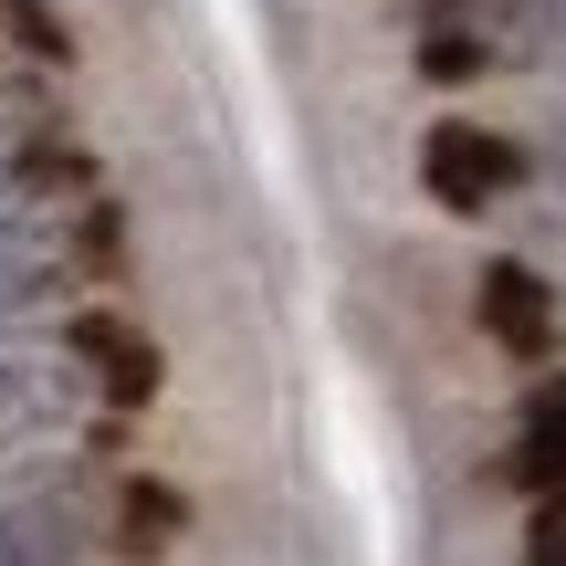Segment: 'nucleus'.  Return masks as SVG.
I'll return each mask as SVG.
<instances>
[{"mask_svg":"<svg viewBox=\"0 0 566 566\" xmlns=\"http://www.w3.org/2000/svg\"><path fill=\"white\" fill-rule=\"evenodd\" d=\"M514 168H525V158H514L493 126H430V137H420V179H430V200H441V210H483V200H504Z\"/></svg>","mask_w":566,"mask_h":566,"instance_id":"obj_1","label":"nucleus"},{"mask_svg":"<svg viewBox=\"0 0 566 566\" xmlns=\"http://www.w3.org/2000/svg\"><path fill=\"white\" fill-rule=\"evenodd\" d=\"M84 546V504L74 483L32 472V483H0V566H63Z\"/></svg>","mask_w":566,"mask_h":566,"instance_id":"obj_2","label":"nucleus"},{"mask_svg":"<svg viewBox=\"0 0 566 566\" xmlns=\"http://www.w3.org/2000/svg\"><path fill=\"white\" fill-rule=\"evenodd\" d=\"M53 283H63V252H53V231L32 221V189L0 179V336H11Z\"/></svg>","mask_w":566,"mask_h":566,"instance_id":"obj_3","label":"nucleus"},{"mask_svg":"<svg viewBox=\"0 0 566 566\" xmlns=\"http://www.w3.org/2000/svg\"><path fill=\"white\" fill-rule=\"evenodd\" d=\"M462 32L483 42V63H566V0H462Z\"/></svg>","mask_w":566,"mask_h":566,"instance_id":"obj_4","label":"nucleus"},{"mask_svg":"<svg viewBox=\"0 0 566 566\" xmlns=\"http://www.w3.org/2000/svg\"><path fill=\"white\" fill-rule=\"evenodd\" d=\"M74 357L95 367V388L116 409H147V399H158V346H147L126 315H74Z\"/></svg>","mask_w":566,"mask_h":566,"instance_id":"obj_5","label":"nucleus"},{"mask_svg":"<svg viewBox=\"0 0 566 566\" xmlns=\"http://www.w3.org/2000/svg\"><path fill=\"white\" fill-rule=\"evenodd\" d=\"M483 325L514 346V357H546V346H556V294L525 263H493L483 273Z\"/></svg>","mask_w":566,"mask_h":566,"instance_id":"obj_6","label":"nucleus"},{"mask_svg":"<svg viewBox=\"0 0 566 566\" xmlns=\"http://www.w3.org/2000/svg\"><path fill=\"white\" fill-rule=\"evenodd\" d=\"M514 483H525V493H566V378L525 399V441H514Z\"/></svg>","mask_w":566,"mask_h":566,"instance_id":"obj_7","label":"nucleus"},{"mask_svg":"<svg viewBox=\"0 0 566 566\" xmlns=\"http://www.w3.org/2000/svg\"><path fill=\"white\" fill-rule=\"evenodd\" d=\"M42 420H53V367L21 357V346H0V451H21Z\"/></svg>","mask_w":566,"mask_h":566,"instance_id":"obj_8","label":"nucleus"},{"mask_svg":"<svg viewBox=\"0 0 566 566\" xmlns=\"http://www.w3.org/2000/svg\"><path fill=\"white\" fill-rule=\"evenodd\" d=\"M126 546H137V556H158L168 546V535H179V493H168V483H126Z\"/></svg>","mask_w":566,"mask_h":566,"instance_id":"obj_9","label":"nucleus"},{"mask_svg":"<svg viewBox=\"0 0 566 566\" xmlns=\"http://www.w3.org/2000/svg\"><path fill=\"white\" fill-rule=\"evenodd\" d=\"M420 74H430V84H472V74H493V63H483V42H472L462 21H430V42H420Z\"/></svg>","mask_w":566,"mask_h":566,"instance_id":"obj_10","label":"nucleus"},{"mask_svg":"<svg viewBox=\"0 0 566 566\" xmlns=\"http://www.w3.org/2000/svg\"><path fill=\"white\" fill-rule=\"evenodd\" d=\"M0 21H11V42H21L32 63H74V32H63L42 0H0Z\"/></svg>","mask_w":566,"mask_h":566,"instance_id":"obj_11","label":"nucleus"},{"mask_svg":"<svg viewBox=\"0 0 566 566\" xmlns=\"http://www.w3.org/2000/svg\"><path fill=\"white\" fill-rule=\"evenodd\" d=\"M525 566H566V514H535V535H525Z\"/></svg>","mask_w":566,"mask_h":566,"instance_id":"obj_12","label":"nucleus"}]
</instances>
